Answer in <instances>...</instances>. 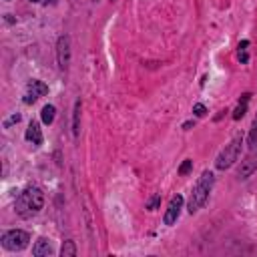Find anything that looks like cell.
Segmentation results:
<instances>
[{
    "mask_svg": "<svg viewBox=\"0 0 257 257\" xmlns=\"http://www.w3.org/2000/svg\"><path fill=\"white\" fill-rule=\"evenodd\" d=\"M213 187V173L205 171V173L199 177V181L193 187V193H191V199H189V213H195L209 197V191Z\"/></svg>",
    "mask_w": 257,
    "mask_h": 257,
    "instance_id": "cell-2",
    "label": "cell"
},
{
    "mask_svg": "<svg viewBox=\"0 0 257 257\" xmlns=\"http://www.w3.org/2000/svg\"><path fill=\"white\" fill-rule=\"evenodd\" d=\"M42 203H45V195H42V191L36 189V187H28L25 189L23 193L18 195L16 199V213L20 217H32L36 213L42 209Z\"/></svg>",
    "mask_w": 257,
    "mask_h": 257,
    "instance_id": "cell-1",
    "label": "cell"
},
{
    "mask_svg": "<svg viewBox=\"0 0 257 257\" xmlns=\"http://www.w3.org/2000/svg\"><path fill=\"white\" fill-rule=\"evenodd\" d=\"M247 47H249V40H243V42H239V60L241 62H247L249 60V56H247Z\"/></svg>",
    "mask_w": 257,
    "mask_h": 257,
    "instance_id": "cell-13",
    "label": "cell"
},
{
    "mask_svg": "<svg viewBox=\"0 0 257 257\" xmlns=\"http://www.w3.org/2000/svg\"><path fill=\"white\" fill-rule=\"evenodd\" d=\"M181 207H183V197L177 195L171 199L169 207H167V213H165V225H173L177 219H179V213H181Z\"/></svg>",
    "mask_w": 257,
    "mask_h": 257,
    "instance_id": "cell-6",
    "label": "cell"
},
{
    "mask_svg": "<svg viewBox=\"0 0 257 257\" xmlns=\"http://www.w3.org/2000/svg\"><path fill=\"white\" fill-rule=\"evenodd\" d=\"M58 62L62 69H67L69 64V36H62L58 40Z\"/></svg>",
    "mask_w": 257,
    "mask_h": 257,
    "instance_id": "cell-7",
    "label": "cell"
},
{
    "mask_svg": "<svg viewBox=\"0 0 257 257\" xmlns=\"http://www.w3.org/2000/svg\"><path fill=\"white\" fill-rule=\"evenodd\" d=\"M49 93V87L45 82H40V80H30L28 82V87H26V97H25V103L26 104H30V103H34L36 99H40V97H45Z\"/></svg>",
    "mask_w": 257,
    "mask_h": 257,
    "instance_id": "cell-5",
    "label": "cell"
},
{
    "mask_svg": "<svg viewBox=\"0 0 257 257\" xmlns=\"http://www.w3.org/2000/svg\"><path fill=\"white\" fill-rule=\"evenodd\" d=\"M18 121H20V115H14V117H12V119H10L8 123H6V127H8L10 123H18Z\"/></svg>",
    "mask_w": 257,
    "mask_h": 257,
    "instance_id": "cell-19",
    "label": "cell"
},
{
    "mask_svg": "<svg viewBox=\"0 0 257 257\" xmlns=\"http://www.w3.org/2000/svg\"><path fill=\"white\" fill-rule=\"evenodd\" d=\"M191 167H193V161H189V159H187V161H185V163L181 165V169H179V173H181V175H187L189 171H191Z\"/></svg>",
    "mask_w": 257,
    "mask_h": 257,
    "instance_id": "cell-17",
    "label": "cell"
},
{
    "mask_svg": "<svg viewBox=\"0 0 257 257\" xmlns=\"http://www.w3.org/2000/svg\"><path fill=\"white\" fill-rule=\"evenodd\" d=\"M54 113H56V109L52 104H47L45 109H42V113H40V117H42V123L45 125H51L52 121H54Z\"/></svg>",
    "mask_w": 257,
    "mask_h": 257,
    "instance_id": "cell-10",
    "label": "cell"
},
{
    "mask_svg": "<svg viewBox=\"0 0 257 257\" xmlns=\"http://www.w3.org/2000/svg\"><path fill=\"white\" fill-rule=\"evenodd\" d=\"M26 141L28 143H32V145H42V133H40V127H38V123H30L28 125V128H26Z\"/></svg>",
    "mask_w": 257,
    "mask_h": 257,
    "instance_id": "cell-8",
    "label": "cell"
},
{
    "mask_svg": "<svg viewBox=\"0 0 257 257\" xmlns=\"http://www.w3.org/2000/svg\"><path fill=\"white\" fill-rule=\"evenodd\" d=\"M32 2H45V4H56V0H32Z\"/></svg>",
    "mask_w": 257,
    "mask_h": 257,
    "instance_id": "cell-18",
    "label": "cell"
},
{
    "mask_svg": "<svg viewBox=\"0 0 257 257\" xmlns=\"http://www.w3.org/2000/svg\"><path fill=\"white\" fill-rule=\"evenodd\" d=\"M62 257H73V255H77V249H75V243L73 241H67L62 245Z\"/></svg>",
    "mask_w": 257,
    "mask_h": 257,
    "instance_id": "cell-12",
    "label": "cell"
},
{
    "mask_svg": "<svg viewBox=\"0 0 257 257\" xmlns=\"http://www.w3.org/2000/svg\"><path fill=\"white\" fill-rule=\"evenodd\" d=\"M249 147L255 149L257 147V119L253 123V128H251V135H249Z\"/></svg>",
    "mask_w": 257,
    "mask_h": 257,
    "instance_id": "cell-14",
    "label": "cell"
},
{
    "mask_svg": "<svg viewBox=\"0 0 257 257\" xmlns=\"http://www.w3.org/2000/svg\"><path fill=\"white\" fill-rule=\"evenodd\" d=\"M78 119H80V103H77V106H75V135H78V131H80Z\"/></svg>",
    "mask_w": 257,
    "mask_h": 257,
    "instance_id": "cell-15",
    "label": "cell"
},
{
    "mask_svg": "<svg viewBox=\"0 0 257 257\" xmlns=\"http://www.w3.org/2000/svg\"><path fill=\"white\" fill-rule=\"evenodd\" d=\"M30 237L26 231H20V229H14V231H6L2 235V247L8 249V251H20L28 245Z\"/></svg>",
    "mask_w": 257,
    "mask_h": 257,
    "instance_id": "cell-4",
    "label": "cell"
},
{
    "mask_svg": "<svg viewBox=\"0 0 257 257\" xmlns=\"http://www.w3.org/2000/svg\"><path fill=\"white\" fill-rule=\"evenodd\" d=\"M241 143H243V135H237L235 137L223 151H221V155L217 157V161H215V165H217V169H229L235 161H237V157H239V151H241Z\"/></svg>",
    "mask_w": 257,
    "mask_h": 257,
    "instance_id": "cell-3",
    "label": "cell"
},
{
    "mask_svg": "<svg viewBox=\"0 0 257 257\" xmlns=\"http://www.w3.org/2000/svg\"><path fill=\"white\" fill-rule=\"evenodd\" d=\"M247 101H249V95H243V103H239V106L235 109V113H233V119L235 121H239L243 115H245V111H247Z\"/></svg>",
    "mask_w": 257,
    "mask_h": 257,
    "instance_id": "cell-11",
    "label": "cell"
},
{
    "mask_svg": "<svg viewBox=\"0 0 257 257\" xmlns=\"http://www.w3.org/2000/svg\"><path fill=\"white\" fill-rule=\"evenodd\" d=\"M193 113H195L197 117H205V115H207V109H205L203 104H195V106H193Z\"/></svg>",
    "mask_w": 257,
    "mask_h": 257,
    "instance_id": "cell-16",
    "label": "cell"
},
{
    "mask_svg": "<svg viewBox=\"0 0 257 257\" xmlns=\"http://www.w3.org/2000/svg\"><path fill=\"white\" fill-rule=\"evenodd\" d=\"M32 253L36 255V257H42V255H51L52 253V247H51V243L47 241V239H40L34 247H32Z\"/></svg>",
    "mask_w": 257,
    "mask_h": 257,
    "instance_id": "cell-9",
    "label": "cell"
}]
</instances>
